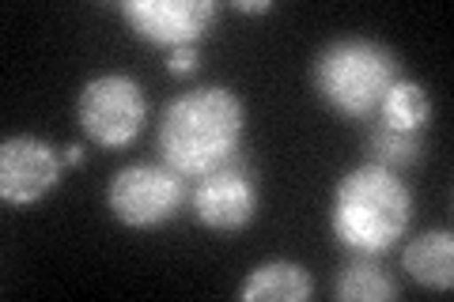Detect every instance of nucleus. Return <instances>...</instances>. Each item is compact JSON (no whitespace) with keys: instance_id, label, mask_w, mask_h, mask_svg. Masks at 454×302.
<instances>
[{"instance_id":"f257e3e1","label":"nucleus","mask_w":454,"mask_h":302,"mask_svg":"<svg viewBox=\"0 0 454 302\" xmlns=\"http://www.w3.org/2000/svg\"><path fill=\"white\" fill-rule=\"evenodd\" d=\"M243 133L247 103L239 91L223 83H205V88L178 91L163 106L155 151H160V163L193 182L243 151Z\"/></svg>"},{"instance_id":"f03ea898","label":"nucleus","mask_w":454,"mask_h":302,"mask_svg":"<svg viewBox=\"0 0 454 302\" xmlns=\"http://www.w3.org/2000/svg\"><path fill=\"white\" fill-rule=\"evenodd\" d=\"M417 197L409 182L372 159L345 170L333 185L330 231L348 253L382 257L409 235Z\"/></svg>"},{"instance_id":"7ed1b4c3","label":"nucleus","mask_w":454,"mask_h":302,"mask_svg":"<svg viewBox=\"0 0 454 302\" xmlns=\"http://www.w3.org/2000/svg\"><path fill=\"white\" fill-rule=\"evenodd\" d=\"M397 76H402L397 53L367 35L330 38L310 65V88L318 103L345 121H372Z\"/></svg>"},{"instance_id":"20e7f679","label":"nucleus","mask_w":454,"mask_h":302,"mask_svg":"<svg viewBox=\"0 0 454 302\" xmlns=\"http://www.w3.org/2000/svg\"><path fill=\"white\" fill-rule=\"evenodd\" d=\"M76 121L91 143L121 151L148 121V95L129 72H98L76 95Z\"/></svg>"},{"instance_id":"39448f33","label":"nucleus","mask_w":454,"mask_h":302,"mask_svg":"<svg viewBox=\"0 0 454 302\" xmlns=\"http://www.w3.org/2000/svg\"><path fill=\"white\" fill-rule=\"evenodd\" d=\"M190 205L186 178L167 163H129L106 185V212L129 231H160Z\"/></svg>"},{"instance_id":"423d86ee","label":"nucleus","mask_w":454,"mask_h":302,"mask_svg":"<svg viewBox=\"0 0 454 302\" xmlns=\"http://www.w3.org/2000/svg\"><path fill=\"white\" fill-rule=\"evenodd\" d=\"M258 208H262V190L247 151L231 155L227 163L193 178L190 185V212L205 231H216V235L247 231L258 220Z\"/></svg>"},{"instance_id":"0eeeda50","label":"nucleus","mask_w":454,"mask_h":302,"mask_svg":"<svg viewBox=\"0 0 454 302\" xmlns=\"http://www.w3.org/2000/svg\"><path fill=\"white\" fill-rule=\"evenodd\" d=\"M118 16L129 27V35L160 50L175 46H201L220 16V4L212 0H121Z\"/></svg>"},{"instance_id":"6e6552de","label":"nucleus","mask_w":454,"mask_h":302,"mask_svg":"<svg viewBox=\"0 0 454 302\" xmlns=\"http://www.w3.org/2000/svg\"><path fill=\"white\" fill-rule=\"evenodd\" d=\"M65 159L50 140L35 133L0 140V200L12 208H27L46 200L65 178Z\"/></svg>"},{"instance_id":"1a4fd4ad","label":"nucleus","mask_w":454,"mask_h":302,"mask_svg":"<svg viewBox=\"0 0 454 302\" xmlns=\"http://www.w3.org/2000/svg\"><path fill=\"white\" fill-rule=\"evenodd\" d=\"M402 268L424 291H450L454 287V235L450 227H432L409 238Z\"/></svg>"},{"instance_id":"9d476101","label":"nucleus","mask_w":454,"mask_h":302,"mask_svg":"<svg viewBox=\"0 0 454 302\" xmlns=\"http://www.w3.org/2000/svg\"><path fill=\"white\" fill-rule=\"evenodd\" d=\"M310 295H315V276L307 272V265L288 261V257L254 265L239 283L243 302H307Z\"/></svg>"},{"instance_id":"9b49d317","label":"nucleus","mask_w":454,"mask_h":302,"mask_svg":"<svg viewBox=\"0 0 454 302\" xmlns=\"http://www.w3.org/2000/svg\"><path fill=\"white\" fill-rule=\"evenodd\" d=\"M375 121H382L387 128H402V133H424L428 136L432 125V95L420 80L413 76H397L390 83V91L382 95Z\"/></svg>"},{"instance_id":"f8f14e48","label":"nucleus","mask_w":454,"mask_h":302,"mask_svg":"<svg viewBox=\"0 0 454 302\" xmlns=\"http://www.w3.org/2000/svg\"><path fill=\"white\" fill-rule=\"evenodd\" d=\"M333 295L340 302H390L397 298V283L387 268L379 265V257L352 253L333 276Z\"/></svg>"},{"instance_id":"ddd939ff","label":"nucleus","mask_w":454,"mask_h":302,"mask_svg":"<svg viewBox=\"0 0 454 302\" xmlns=\"http://www.w3.org/2000/svg\"><path fill=\"white\" fill-rule=\"evenodd\" d=\"M420 155H424V133H402V128H387L372 118V125H367V159L372 163L405 174L409 166L420 163Z\"/></svg>"},{"instance_id":"4468645a","label":"nucleus","mask_w":454,"mask_h":302,"mask_svg":"<svg viewBox=\"0 0 454 302\" xmlns=\"http://www.w3.org/2000/svg\"><path fill=\"white\" fill-rule=\"evenodd\" d=\"M201 68V46H175L167 50V72L170 76H193Z\"/></svg>"},{"instance_id":"2eb2a0df","label":"nucleus","mask_w":454,"mask_h":302,"mask_svg":"<svg viewBox=\"0 0 454 302\" xmlns=\"http://www.w3.org/2000/svg\"><path fill=\"white\" fill-rule=\"evenodd\" d=\"M231 8L243 16H265V12H273V0H231Z\"/></svg>"},{"instance_id":"dca6fc26","label":"nucleus","mask_w":454,"mask_h":302,"mask_svg":"<svg viewBox=\"0 0 454 302\" xmlns=\"http://www.w3.org/2000/svg\"><path fill=\"white\" fill-rule=\"evenodd\" d=\"M61 159H65V166H83V143H65Z\"/></svg>"}]
</instances>
